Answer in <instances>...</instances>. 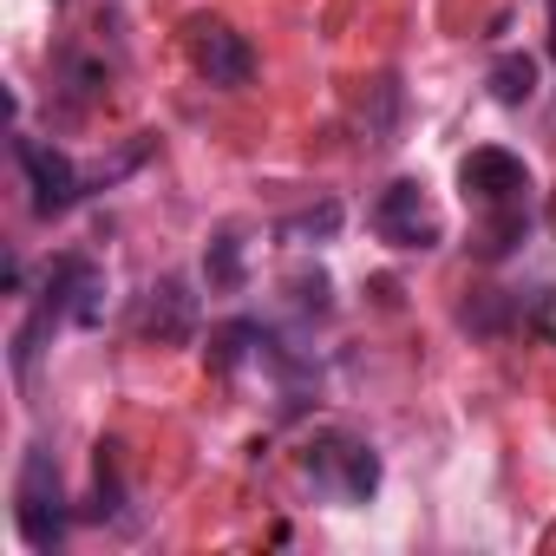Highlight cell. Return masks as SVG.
<instances>
[{"instance_id":"cell-3","label":"cell","mask_w":556,"mask_h":556,"mask_svg":"<svg viewBox=\"0 0 556 556\" xmlns=\"http://www.w3.org/2000/svg\"><path fill=\"white\" fill-rule=\"evenodd\" d=\"M14 157H21V170H27V184H34V210H40V216H66V210L79 203V170H73L53 144L14 138Z\"/></svg>"},{"instance_id":"cell-11","label":"cell","mask_w":556,"mask_h":556,"mask_svg":"<svg viewBox=\"0 0 556 556\" xmlns=\"http://www.w3.org/2000/svg\"><path fill=\"white\" fill-rule=\"evenodd\" d=\"M255 328H229L223 341H216V367H236V354H242V341H249Z\"/></svg>"},{"instance_id":"cell-1","label":"cell","mask_w":556,"mask_h":556,"mask_svg":"<svg viewBox=\"0 0 556 556\" xmlns=\"http://www.w3.org/2000/svg\"><path fill=\"white\" fill-rule=\"evenodd\" d=\"M14 523L27 549H60L66 543V497H60V471L53 452H27L21 458V484H14Z\"/></svg>"},{"instance_id":"cell-12","label":"cell","mask_w":556,"mask_h":556,"mask_svg":"<svg viewBox=\"0 0 556 556\" xmlns=\"http://www.w3.org/2000/svg\"><path fill=\"white\" fill-rule=\"evenodd\" d=\"M549 53H556V8H549Z\"/></svg>"},{"instance_id":"cell-10","label":"cell","mask_w":556,"mask_h":556,"mask_svg":"<svg viewBox=\"0 0 556 556\" xmlns=\"http://www.w3.org/2000/svg\"><path fill=\"white\" fill-rule=\"evenodd\" d=\"M334 229H341V203H321V210L289 223V236H334Z\"/></svg>"},{"instance_id":"cell-2","label":"cell","mask_w":556,"mask_h":556,"mask_svg":"<svg viewBox=\"0 0 556 556\" xmlns=\"http://www.w3.org/2000/svg\"><path fill=\"white\" fill-rule=\"evenodd\" d=\"M374 229H380L393 249H432V242L445 236V223H439L432 197H426L413 177H400V184H387V190H380V203H374Z\"/></svg>"},{"instance_id":"cell-8","label":"cell","mask_w":556,"mask_h":556,"mask_svg":"<svg viewBox=\"0 0 556 556\" xmlns=\"http://www.w3.org/2000/svg\"><path fill=\"white\" fill-rule=\"evenodd\" d=\"M491 99L497 105H530L536 99V60L530 53H504L491 66Z\"/></svg>"},{"instance_id":"cell-9","label":"cell","mask_w":556,"mask_h":556,"mask_svg":"<svg viewBox=\"0 0 556 556\" xmlns=\"http://www.w3.org/2000/svg\"><path fill=\"white\" fill-rule=\"evenodd\" d=\"M321 458L341 465V491H348V497H374V484H380V458H374L367 445H328Z\"/></svg>"},{"instance_id":"cell-6","label":"cell","mask_w":556,"mask_h":556,"mask_svg":"<svg viewBox=\"0 0 556 556\" xmlns=\"http://www.w3.org/2000/svg\"><path fill=\"white\" fill-rule=\"evenodd\" d=\"M151 334L157 341H190V289L184 282H157L151 289Z\"/></svg>"},{"instance_id":"cell-4","label":"cell","mask_w":556,"mask_h":556,"mask_svg":"<svg viewBox=\"0 0 556 556\" xmlns=\"http://www.w3.org/2000/svg\"><path fill=\"white\" fill-rule=\"evenodd\" d=\"M458 184H465V197H478V203H523V190H530V170H523V157H510L504 144H484V151H471L465 164H458Z\"/></svg>"},{"instance_id":"cell-5","label":"cell","mask_w":556,"mask_h":556,"mask_svg":"<svg viewBox=\"0 0 556 556\" xmlns=\"http://www.w3.org/2000/svg\"><path fill=\"white\" fill-rule=\"evenodd\" d=\"M197 73L210 79V86H249L255 79V53H249V40L236 34V27H223V21H210V27H197Z\"/></svg>"},{"instance_id":"cell-7","label":"cell","mask_w":556,"mask_h":556,"mask_svg":"<svg viewBox=\"0 0 556 556\" xmlns=\"http://www.w3.org/2000/svg\"><path fill=\"white\" fill-rule=\"evenodd\" d=\"M203 282H210V295H236V289H242V236H236V229H223V236L210 242Z\"/></svg>"}]
</instances>
